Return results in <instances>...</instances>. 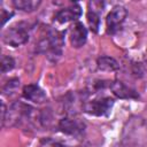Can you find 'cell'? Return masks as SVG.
Instances as JSON below:
<instances>
[{
    "label": "cell",
    "instance_id": "6da1fadb",
    "mask_svg": "<svg viewBox=\"0 0 147 147\" xmlns=\"http://www.w3.org/2000/svg\"><path fill=\"white\" fill-rule=\"evenodd\" d=\"M118 147H144L147 144V122L140 116L130 117L123 126Z\"/></svg>",
    "mask_w": 147,
    "mask_h": 147
},
{
    "label": "cell",
    "instance_id": "7a4b0ae2",
    "mask_svg": "<svg viewBox=\"0 0 147 147\" xmlns=\"http://www.w3.org/2000/svg\"><path fill=\"white\" fill-rule=\"evenodd\" d=\"M33 110L34 109L31 106L20 102V101H16V102L11 103V106L7 109L5 117L1 119L2 125L3 126H14V125L18 124L23 118H30Z\"/></svg>",
    "mask_w": 147,
    "mask_h": 147
},
{
    "label": "cell",
    "instance_id": "3957f363",
    "mask_svg": "<svg viewBox=\"0 0 147 147\" xmlns=\"http://www.w3.org/2000/svg\"><path fill=\"white\" fill-rule=\"evenodd\" d=\"M2 40L5 44L11 47H18L24 45L29 40V31L22 24H16L7 29L2 34Z\"/></svg>",
    "mask_w": 147,
    "mask_h": 147
},
{
    "label": "cell",
    "instance_id": "277c9868",
    "mask_svg": "<svg viewBox=\"0 0 147 147\" xmlns=\"http://www.w3.org/2000/svg\"><path fill=\"white\" fill-rule=\"evenodd\" d=\"M113 106H114V99L106 96V98H101V99L85 102L83 108H84V111L90 114V115L106 116L111 111Z\"/></svg>",
    "mask_w": 147,
    "mask_h": 147
},
{
    "label": "cell",
    "instance_id": "5b68a950",
    "mask_svg": "<svg viewBox=\"0 0 147 147\" xmlns=\"http://www.w3.org/2000/svg\"><path fill=\"white\" fill-rule=\"evenodd\" d=\"M127 16V10L124 6H115L113 9L108 13L107 18H106V24H107V30L109 33H114L119 29L122 23L125 21Z\"/></svg>",
    "mask_w": 147,
    "mask_h": 147
},
{
    "label": "cell",
    "instance_id": "8992f818",
    "mask_svg": "<svg viewBox=\"0 0 147 147\" xmlns=\"http://www.w3.org/2000/svg\"><path fill=\"white\" fill-rule=\"evenodd\" d=\"M59 129L69 136H79L84 132L85 125L83 122L76 119V118H71V117H64L62 119H60L59 122Z\"/></svg>",
    "mask_w": 147,
    "mask_h": 147
},
{
    "label": "cell",
    "instance_id": "52a82bcc",
    "mask_svg": "<svg viewBox=\"0 0 147 147\" xmlns=\"http://www.w3.org/2000/svg\"><path fill=\"white\" fill-rule=\"evenodd\" d=\"M82 15V7L78 3H74L70 7L63 8L61 10H59L55 14V21L63 24V23H68L70 21H75L78 17H80Z\"/></svg>",
    "mask_w": 147,
    "mask_h": 147
},
{
    "label": "cell",
    "instance_id": "ba28073f",
    "mask_svg": "<svg viewBox=\"0 0 147 147\" xmlns=\"http://www.w3.org/2000/svg\"><path fill=\"white\" fill-rule=\"evenodd\" d=\"M109 88L113 94L119 99H137L139 96L133 88L129 87L121 80H113L109 84Z\"/></svg>",
    "mask_w": 147,
    "mask_h": 147
},
{
    "label": "cell",
    "instance_id": "9c48e42d",
    "mask_svg": "<svg viewBox=\"0 0 147 147\" xmlns=\"http://www.w3.org/2000/svg\"><path fill=\"white\" fill-rule=\"evenodd\" d=\"M22 94L24 99L32 101L34 103H44L47 100V95L44 92V90L38 86L37 84H29L23 87Z\"/></svg>",
    "mask_w": 147,
    "mask_h": 147
},
{
    "label": "cell",
    "instance_id": "30bf717a",
    "mask_svg": "<svg viewBox=\"0 0 147 147\" xmlns=\"http://www.w3.org/2000/svg\"><path fill=\"white\" fill-rule=\"evenodd\" d=\"M87 40V30L82 22H77L70 32V44L75 48H80Z\"/></svg>",
    "mask_w": 147,
    "mask_h": 147
},
{
    "label": "cell",
    "instance_id": "8fae6325",
    "mask_svg": "<svg viewBox=\"0 0 147 147\" xmlns=\"http://www.w3.org/2000/svg\"><path fill=\"white\" fill-rule=\"evenodd\" d=\"M96 65L101 71H116L119 69L118 62L111 56H100L96 61Z\"/></svg>",
    "mask_w": 147,
    "mask_h": 147
},
{
    "label": "cell",
    "instance_id": "7c38bea8",
    "mask_svg": "<svg viewBox=\"0 0 147 147\" xmlns=\"http://www.w3.org/2000/svg\"><path fill=\"white\" fill-rule=\"evenodd\" d=\"M11 3L16 9L31 13L38 9V7L41 5V1L39 0H14Z\"/></svg>",
    "mask_w": 147,
    "mask_h": 147
},
{
    "label": "cell",
    "instance_id": "4fadbf2b",
    "mask_svg": "<svg viewBox=\"0 0 147 147\" xmlns=\"http://www.w3.org/2000/svg\"><path fill=\"white\" fill-rule=\"evenodd\" d=\"M87 22L91 26V30L93 32H98V30L100 28V16L96 11L90 10L87 13Z\"/></svg>",
    "mask_w": 147,
    "mask_h": 147
},
{
    "label": "cell",
    "instance_id": "5bb4252c",
    "mask_svg": "<svg viewBox=\"0 0 147 147\" xmlns=\"http://www.w3.org/2000/svg\"><path fill=\"white\" fill-rule=\"evenodd\" d=\"M0 65H1V72L2 74H6V72L10 71L15 67V60L11 56L3 55L1 57V64Z\"/></svg>",
    "mask_w": 147,
    "mask_h": 147
},
{
    "label": "cell",
    "instance_id": "9a60e30c",
    "mask_svg": "<svg viewBox=\"0 0 147 147\" xmlns=\"http://www.w3.org/2000/svg\"><path fill=\"white\" fill-rule=\"evenodd\" d=\"M39 121H40L42 126L48 127L53 123V114H52L51 109H44L39 114Z\"/></svg>",
    "mask_w": 147,
    "mask_h": 147
},
{
    "label": "cell",
    "instance_id": "2e32d148",
    "mask_svg": "<svg viewBox=\"0 0 147 147\" xmlns=\"http://www.w3.org/2000/svg\"><path fill=\"white\" fill-rule=\"evenodd\" d=\"M18 85H20V80H18L17 78H11V79H9V80L5 84V86H3V88H2L3 94L9 95L10 93L15 92L16 88L18 87Z\"/></svg>",
    "mask_w": 147,
    "mask_h": 147
},
{
    "label": "cell",
    "instance_id": "e0dca14e",
    "mask_svg": "<svg viewBox=\"0 0 147 147\" xmlns=\"http://www.w3.org/2000/svg\"><path fill=\"white\" fill-rule=\"evenodd\" d=\"M38 147H64V146L61 142L55 141V140H53L51 138H45V139H42L40 141Z\"/></svg>",
    "mask_w": 147,
    "mask_h": 147
},
{
    "label": "cell",
    "instance_id": "ac0fdd59",
    "mask_svg": "<svg viewBox=\"0 0 147 147\" xmlns=\"http://www.w3.org/2000/svg\"><path fill=\"white\" fill-rule=\"evenodd\" d=\"M13 16V13H9V11H7L6 9H1V18H2V25L6 23V21L7 20H9V17H11Z\"/></svg>",
    "mask_w": 147,
    "mask_h": 147
}]
</instances>
